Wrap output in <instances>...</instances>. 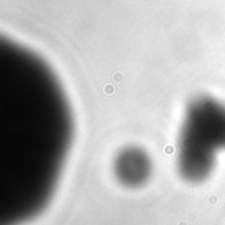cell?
<instances>
[{"mask_svg": "<svg viewBox=\"0 0 225 225\" xmlns=\"http://www.w3.org/2000/svg\"><path fill=\"white\" fill-rule=\"evenodd\" d=\"M220 150H225V105L209 96H199L189 103L179 134V175L191 184L205 182L213 173Z\"/></svg>", "mask_w": 225, "mask_h": 225, "instance_id": "obj_1", "label": "cell"}, {"mask_svg": "<svg viewBox=\"0 0 225 225\" xmlns=\"http://www.w3.org/2000/svg\"><path fill=\"white\" fill-rule=\"evenodd\" d=\"M153 163L149 154L138 146H128L117 153L113 162V174L117 182L126 188H140L149 182Z\"/></svg>", "mask_w": 225, "mask_h": 225, "instance_id": "obj_2", "label": "cell"}]
</instances>
